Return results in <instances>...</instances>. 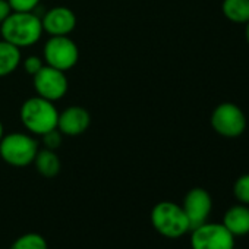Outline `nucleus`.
<instances>
[{
  "label": "nucleus",
  "instance_id": "obj_21",
  "mask_svg": "<svg viewBox=\"0 0 249 249\" xmlns=\"http://www.w3.org/2000/svg\"><path fill=\"white\" fill-rule=\"evenodd\" d=\"M11 14H12V9L8 3V0H0V24H2Z\"/></svg>",
  "mask_w": 249,
  "mask_h": 249
},
{
  "label": "nucleus",
  "instance_id": "obj_19",
  "mask_svg": "<svg viewBox=\"0 0 249 249\" xmlns=\"http://www.w3.org/2000/svg\"><path fill=\"white\" fill-rule=\"evenodd\" d=\"M41 137H43L44 148H47V150L56 151L62 145V132L57 128L50 131V132H47V134H44V135H41Z\"/></svg>",
  "mask_w": 249,
  "mask_h": 249
},
{
  "label": "nucleus",
  "instance_id": "obj_15",
  "mask_svg": "<svg viewBox=\"0 0 249 249\" xmlns=\"http://www.w3.org/2000/svg\"><path fill=\"white\" fill-rule=\"evenodd\" d=\"M221 11L229 21L246 24L249 21V0H223Z\"/></svg>",
  "mask_w": 249,
  "mask_h": 249
},
{
  "label": "nucleus",
  "instance_id": "obj_5",
  "mask_svg": "<svg viewBox=\"0 0 249 249\" xmlns=\"http://www.w3.org/2000/svg\"><path fill=\"white\" fill-rule=\"evenodd\" d=\"M79 59V50L75 41L68 36H54L47 40L43 49V60L46 65L59 71L72 69Z\"/></svg>",
  "mask_w": 249,
  "mask_h": 249
},
{
  "label": "nucleus",
  "instance_id": "obj_7",
  "mask_svg": "<svg viewBox=\"0 0 249 249\" xmlns=\"http://www.w3.org/2000/svg\"><path fill=\"white\" fill-rule=\"evenodd\" d=\"M213 129L226 138H236L245 132L246 117L240 107L233 103L218 104L211 114Z\"/></svg>",
  "mask_w": 249,
  "mask_h": 249
},
{
  "label": "nucleus",
  "instance_id": "obj_10",
  "mask_svg": "<svg viewBox=\"0 0 249 249\" xmlns=\"http://www.w3.org/2000/svg\"><path fill=\"white\" fill-rule=\"evenodd\" d=\"M43 31L49 33L52 37L54 36H69L76 27L75 14L65 6H57L46 12L41 18Z\"/></svg>",
  "mask_w": 249,
  "mask_h": 249
},
{
  "label": "nucleus",
  "instance_id": "obj_23",
  "mask_svg": "<svg viewBox=\"0 0 249 249\" xmlns=\"http://www.w3.org/2000/svg\"><path fill=\"white\" fill-rule=\"evenodd\" d=\"M2 137H3V124L0 122V140H2Z\"/></svg>",
  "mask_w": 249,
  "mask_h": 249
},
{
  "label": "nucleus",
  "instance_id": "obj_9",
  "mask_svg": "<svg viewBox=\"0 0 249 249\" xmlns=\"http://www.w3.org/2000/svg\"><path fill=\"white\" fill-rule=\"evenodd\" d=\"M182 208L189 220L192 230L194 227L201 226L208 220L213 210L211 195L202 188H194L185 195Z\"/></svg>",
  "mask_w": 249,
  "mask_h": 249
},
{
  "label": "nucleus",
  "instance_id": "obj_22",
  "mask_svg": "<svg viewBox=\"0 0 249 249\" xmlns=\"http://www.w3.org/2000/svg\"><path fill=\"white\" fill-rule=\"evenodd\" d=\"M245 36H246V41L249 44V21L246 22V30H245Z\"/></svg>",
  "mask_w": 249,
  "mask_h": 249
},
{
  "label": "nucleus",
  "instance_id": "obj_20",
  "mask_svg": "<svg viewBox=\"0 0 249 249\" xmlns=\"http://www.w3.org/2000/svg\"><path fill=\"white\" fill-rule=\"evenodd\" d=\"M43 66H44L43 59L38 57V56H28V57L24 60V69H25L30 75H33V76H34Z\"/></svg>",
  "mask_w": 249,
  "mask_h": 249
},
{
  "label": "nucleus",
  "instance_id": "obj_12",
  "mask_svg": "<svg viewBox=\"0 0 249 249\" xmlns=\"http://www.w3.org/2000/svg\"><path fill=\"white\" fill-rule=\"evenodd\" d=\"M223 226L233 236L249 234V207L245 204L230 207L223 217Z\"/></svg>",
  "mask_w": 249,
  "mask_h": 249
},
{
  "label": "nucleus",
  "instance_id": "obj_18",
  "mask_svg": "<svg viewBox=\"0 0 249 249\" xmlns=\"http://www.w3.org/2000/svg\"><path fill=\"white\" fill-rule=\"evenodd\" d=\"M12 12H34L40 0H8Z\"/></svg>",
  "mask_w": 249,
  "mask_h": 249
},
{
  "label": "nucleus",
  "instance_id": "obj_1",
  "mask_svg": "<svg viewBox=\"0 0 249 249\" xmlns=\"http://www.w3.org/2000/svg\"><path fill=\"white\" fill-rule=\"evenodd\" d=\"M0 33L3 40L22 49L34 46L44 31L41 18L34 12H12L0 24Z\"/></svg>",
  "mask_w": 249,
  "mask_h": 249
},
{
  "label": "nucleus",
  "instance_id": "obj_16",
  "mask_svg": "<svg viewBox=\"0 0 249 249\" xmlns=\"http://www.w3.org/2000/svg\"><path fill=\"white\" fill-rule=\"evenodd\" d=\"M9 249H49V243L40 233L30 231L15 239Z\"/></svg>",
  "mask_w": 249,
  "mask_h": 249
},
{
  "label": "nucleus",
  "instance_id": "obj_6",
  "mask_svg": "<svg viewBox=\"0 0 249 249\" xmlns=\"http://www.w3.org/2000/svg\"><path fill=\"white\" fill-rule=\"evenodd\" d=\"M192 249H234V236L218 223L205 221L191 230Z\"/></svg>",
  "mask_w": 249,
  "mask_h": 249
},
{
  "label": "nucleus",
  "instance_id": "obj_17",
  "mask_svg": "<svg viewBox=\"0 0 249 249\" xmlns=\"http://www.w3.org/2000/svg\"><path fill=\"white\" fill-rule=\"evenodd\" d=\"M233 194L240 204L249 205V173L242 175L233 186Z\"/></svg>",
  "mask_w": 249,
  "mask_h": 249
},
{
  "label": "nucleus",
  "instance_id": "obj_3",
  "mask_svg": "<svg viewBox=\"0 0 249 249\" xmlns=\"http://www.w3.org/2000/svg\"><path fill=\"white\" fill-rule=\"evenodd\" d=\"M150 220L156 231L169 239H178L191 231V224L182 205L172 201L156 204L151 210Z\"/></svg>",
  "mask_w": 249,
  "mask_h": 249
},
{
  "label": "nucleus",
  "instance_id": "obj_11",
  "mask_svg": "<svg viewBox=\"0 0 249 249\" xmlns=\"http://www.w3.org/2000/svg\"><path fill=\"white\" fill-rule=\"evenodd\" d=\"M89 113L81 106H71L59 113L57 119V129L62 135L68 137H78L84 134L89 126Z\"/></svg>",
  "mask_w": 249,
  "mask_h": 249
},
{
  "label": "nucleus",
  "instance_id": "obj_8",
  "mask_svg": "<svg viewBox=\"0 0 249 249\" xmlns=\"http://www.w3.org/2000/svg\"><path fill=\"white\" fill-rule=\"evenodd\" d=\"M33 78L37 94L46 100L54 103L68 92V78L63 71L44 65Z\"/></svg>",
  "mask_w": 249,
  "mask_h": 249
},
{
  "label": "nucleus",
  "instance_id": "obj_4",
  "mask_svg": "<svg viewBox=\"0 0 249 249\" xmlns=\"http://www.w3.org/2000/svg\"><path fill=\"white\" fill-rule=\"evenodd\" d=\"M38 142L28 134L14 132L0 140V157L14 167H27L34 163Z\"/></svg>",
  "mask_w": 249,
  "mask_h": 249
},
{
  "label": "nucleus",
  "instance_id": "obj_14",
  "mask_svg": "<svg viewBox=\"0 0 249 249\" xmlns=\"http://www.w3.org/2000/svg\"><path fill=\"white\" fill-rule=\"evenodd\" d=\"M34 166L41 176L50 179V178H56L59 175L62 163H60V159L56 154V151L44 148V150H38V153L34 159Z\"/></svg>",
  "mask_w": 249,
  "mask_h": 249
},
{
  "label": "nucleus",
  "instance_id": "obj_2",
  "mask_svg": "<svg viewBox=\"0 0 249 249\" xmlns=\"http://www.w3.org/2000/svg\"><path fill=\"white\" fill-rule=\"evenodd\" d=\"M19 117L25 129L41 137L57 128L59 111L53 101L37 95L24 101L19 110Z\"/></svg>",
  "mask_w": 249,
  "mask_h": 249
},
{
  "label": "nucleus",
  "instance_id": "obj_13",
  "mask_svg": "<svg viewBox=\"0 0 249 249\" xmlns=\"http://www.w3.org/2000/svg\"><path fill=\"white\" fill-rule=\"evenodd\" d=\"M21 49L6 40H0V78L17 71L21 63Z\"/></svg>",
  "mask_w": 249,
  "mask_h": 249
}]
</instances>
